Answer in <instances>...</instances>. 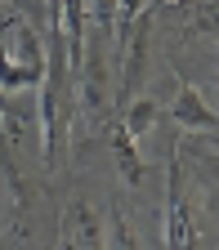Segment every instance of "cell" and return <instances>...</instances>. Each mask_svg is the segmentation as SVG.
<instances>
[{"label": "cell", "instance_id": "obj_4", "mask_svg": "<svg viewBox=\"0 0 219 250\" xmlns=\"http://www.w3.org/2000/svg\"><path fill=\"white\" fill-rule=\"evenodd\" d=\"M175 125L188 134H219V116L206 107L201 89L188 81H179V94H175Z\"/></svg>", "mask_w": 219, "mask_h": 250}, {"label": "cell", "instance_id": "obj_9", "mask_svg": "<svg viewBox=\"0 0 219 250\" xmlns=\"http://www.w3.org/2000/svg\"><path fill=\"white\" fill-rule=\"evenodd\" d=\"M116 9H121V18H134L143 9V0H116Z\"/></svg>", "mask_w": 219, "mask_h": 250}, {"label": "cell", "instance_id": "obj_1", "mask_svg": "<svg viewBox=\"0 0 219 250\" xmlns=\"http://www.w3.org/2000/svg\"><path fill=\"white\" fill-rule=\"evenodd\" d=\"M49 54L31 18H9L0 27V89H31L45 81Z\"/></svg>", "mask_w": 219, "mask_h": 250}, {"label": "cell", "instance_id": "obj_5", "mask_svg": "<svg viewBox=\"0 0 219 250\" xmlns=\"http://www.w3.org/2000/svg\"><path fill=\"white\" fill-rule=\"evenodd\" d=\"M85 22H94V31H99V41L108 45L112 36H121V9L116 0H85Z\"/></svg>", "mask_w": 219, "mask_h": 250}, {"label": "cell", "instance_id": "obj_2", "mask_svg": "<svg viewBox=\"0 0 219 250\" xmlns=\"http://www.w3.org/2000/svg\"><path fill=\"white\" fill-rule=\"evenodd\" d=\"M166 250H201V232L193 224V206H188V188L179 170V152L166 174Z\"/></svg>", "mask_w": 219, "mask_h": 250}, {"label": "cell", "instance_id": "obj_7", "mask_svg": "<svg viewBox=\"0 0 219 250\" xmlns=\"http://www.w3.org/2000/svg\"><path fill=\"white\" fill-rule=\"evenodd\" d=\"M112 147H116V161H121V174H125V183H139V179H143V166H139L134 139L125 134L121 125H112Z\"/></svg>", "mask_w": 219, "mask_h": 250}, {"label": "cell", "instance_id": "obj_8", "mask_svg": "<svg viewBox=\"0 0 219 250\" xmlns=\"http://www.w3.org/2000/svg\"><path fill=\"white\" fill-rule=\"evenodd\" d=\"M108 228H112V232H108V246H112V250H139V241H134V232H130V224H125L121 210L108 214Z\"/></svg>", "mask_w": 219, "mask_h": 250}, {"label": "cell", "instance_id": "obj_10", "mask_svg": "<svg viewBox=\"0 0 219 250\" xmlns=\"http://www.w3.org/2000/svg\"><path fill=\"white\" fill-rule=\"evenodd\" d=\"M197 156H201V161H206V166H210V174H215V179H219V152H197Z\"/></svg>", "mask_w": 219, "mask_h": 250}, {"label": "cell", "instance_id": "obj_6", "mask_svg": "<svg viewBox=\"0 0 219 250\" xmlns=\"http://www.w3.org/2000/svg\"><path fill=\"white\" fill-rule=\"evenodd\" d=\"M156 116H161V103H156V99H134L130 112H125V121H121V130L130 134V139H143L156 125Z\"/></svg>", "mask_w": 219, "mask_h": 250}, {"label": "cell", "instance_id": "obj_11", "mask_svg": "<svg viewBox=\"0 0 219 250\" xmlns=\"http://www.w3.org/2000/svg\"><path fill=\"white\" fill-rule=\"evenodd\" d=\"M215 152H219V134H215Z\"/></svg>", "mask_w": 219, "mask_h": 250}, {"label": "cell", "instance_id": "obj_3", "mask_svg": "<svg viewBox=\"0 0 219 250\" xmlns=\"http://www.w3.org/2000/svg\"><path fill=\"white\" fill-rule=\"evenodd\" d=\"M63 250H108L103 224L85 201H72L63 214Z\"/></svg>", "mask_w": 219, "mask_h": 250}]
</instances>
